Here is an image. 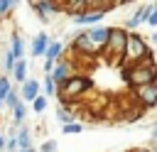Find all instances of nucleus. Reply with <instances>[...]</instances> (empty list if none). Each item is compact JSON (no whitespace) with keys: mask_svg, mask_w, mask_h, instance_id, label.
Returning a JSON list of instances; mask_svg holds the SVG:
<instances>
[{"mask_svg":"<svg viewBox=\"0 0 157 152\" xmlns=\"http://www.w3.org/2000/svg\"><path fill=\"white\" fill-rule=\"evenodd\" d=\"M150 12H152V5H140V7H137V12H135L130 20H125V27H123V29H125V32H135L140 25H145V22H147Z\"/></svg>","mask_w":157,"mask_h":152,"instance_id":"8","label":"nucleus"},{"mask_svg":"<svg viewBox=\"0 0 157 152\" xmlns=\"http://www.w3.org/2000/svg\"><path fill=\"white\" fill-rule=\"evenodd\" d=\"M25 118H27V105H25V103L20 101V103H17L15 108H12V120H15L17 125H20V123H22Z\"/></svg>","mask_w":157,"mask_h":152,"instance_id":"19","label":"nucleus"},{"mask_svg":"<svg viewBox=\"0 0 157 152\" xmlns=\"http://www.w3.org/2000/svg\"><path fill=\"white\" fill-rule=\"evenodd\" d=\"M54 66H56L54 61H44V64H42V69H44V74H47V76H49V74L54 71Z\"/></svg>","mask_w":157,"mask_h":152,"instance_id":"31","label":"nucleus"},{"mask_svg":"<svg viewBox=\"0 0 157 152\" xmlns=\"http://www.w3.org/2000/svg\"><path fill=\"white\" fill-rule=\"evenodd\" d=\"M147 25L150 27H157V10L152 7V12H150V17H147Z\"/></svg>","mask_w":157,"mask_h":152,"instance_id":"30","label":"nucleus"},{"mask_svg":"<svg viewBox=\"0 0 157 152\" xmlns=\"http://www.w3.org/2000/svg\"><path fill=\"white\" fill-rule=\"evenodd\" d=\"M47 105H49V101H47L44 96H37V98L32 101V110H34V113H44Z\"/></svg>","mask_w":157,"mask_h":152,"instance_id":"23","label":"nucleus"},{"mask_svg":"<svg viewBox=\"0 0 157 152\" xmlns=\"http://www.w3.org/2000/svg\"><path fill=\"white\" fill-rule=\"evenodd\" d=\"M147 147H150L152 152H157V142H152V140H150V145H147Z\"/></svg>","mask_w":157,"mask_h":152,"instance_id":"35","label":"nucleus"},{"mask_svg":"<svg viewBox=\"0 0 157 152\" xmlns=\"http://www.w3.org/2000/svg\"><path fill=\"white\" fill-rule=\"evenodd\" d=\"M17 7V2H7V0H0V17L2 15H7V12H12Z\"/></svg>","mask_w":157,"mask_h":152,"instance_id":"27","label":"nucleus"},{"mask_svg":"<svg viewBox=\"0 0 157 152\" xmlns=\"http://www.w3.org/2000/svg\"><path fill=\"white\" fill-rule=\"evenodd\" d=\"M29 7L39 15V20H42V22H49L54 12H61V5H59V2H32Z\"/></svg>","mask_w":157,"mask_h":152,"instance_id":"10","label":"nucleus"},{"mask_svg":"<svg viewBox=\"0 0 157 152\" xmlns=\"http://www.w3.org/2000/svg\"><path fill=\"white\" fill-rule=\"evenodd\" d=\"M130 152H152L150 147H135V150H130Z\"/></svg>","mask_w":157,"mask_h":152,"instance_id":"32","label":"nucleus"},{"mask_svg":"<svg viewBox=\"0 0 157 152\" xmlns=\"http://www.w3.org/2000/svg\"><path fill=\"white\" fill-rule=\"evenodd\" d=\"M81 130H83V125L76 123V120L69 123V125H61V132H64V135H76V132H81Z\"/></svg>","mask_w":157,"mask_h":152,"instance_id":"25","label":"nucleus"},{"mask_svg":"<svg viewBox=\"0 0 157 152\" xmlns=\"http://www.w3.org/2000/svg\"><path fill=\"white\" fill-rule=\"evenodd\" d=\"M5 150V137H2V132H0V152Z\"/></svg>","mask_w":157,"mask_h":152,"instance_id":"34","label":"nucleus"},{"mask_svg":"<svg viewBox=\"0 0 157 152\" xmlns=\"http://www.w3.org/2000/svg\"><path fill=\"white\" fill-rule=\"evenodd\" d=\"M17 103H20V91L10 88V91H7V96H5V105H7L10 110H12V108H15Z\"/></svg>","mask_w":157,"mask_h":152,"instance_id":"22","label":"nucleus"},{"mask_svg":"<svg viewBox=\"0 0 157 152\" xmlns=\"http://www.w3.org/2000/svg\"><path fill=\"white\" fill-rule=\"evenodd\" d=\"M12 78H15V81H17L20 86H22V83L27 81V61H25V59L15 64V69H12Z\"/></svg>","mask_w":157,"mask_h":152,"instance_id":"17","label":"nucleus"},{"mask_svg":"<svg viewBox=\"0 0 157 152\" xmlns=\"http://www.w3.org/2000/svg\"><path fill=\"white\" fill-rule=\"evenodd\" d=\"M61 51H64V44L61 42H52L49 47H47V51H44V61H59V56H61Z\"/></svg>","mask_w":157,"mask_h":152,"instance_id":"16","label":"nucleus"},{"mask_svg":"<svg viewBox=\"0 0 157 152\" xmlns=\"http://www.w3.org/2000/svg\"><path fill=\"white\" fill-rule=\"evenodd\" d=\"M125 47H128V32L123 27H108V42H105L103 51L110 56H123Z\"/></svg>","mask_w":157,"mask_h":152,"instance_id":"4","label":"nucleus"},{"mask_svg":"<svg viewBox=\"0 0 157 152\" xmlns=\"http://www.w3.org/2000/svg\"><path fill=\"white\" fill-rule=\"evenodd\" d=\"M88 37H91V42L103 51V47H105V42H108V27H91V29H88Z\"/></svg>","mask_w":157,"mask_h":152,"instance_id":"13","label":"nucleus"},{"mask_svg":"<svg viewBox=\"0 0 157 152\" xmlns=\"http://www.w3.org/2000/svg\"><path fill=\"white\" fill-rule=\"evenodd\" d=\"M125 81L132 86V88H140V86H147V83H155L157 81V64L155 59H145V61H137L132 66L125 69Z\"/></svg>","mask_w":157,"mask_h":152,"instance_id":"1","label":"nucleus"},{"mask_svg":"<svg viewBox=\"0 0 157 152\" xmlns=\"http://www.w3.org/2000/svg\"><path fill=\"white\" fill-rule=\"evenodd\" d=\"M91 86H93V83H91V78H88L86 74H74L71 78H66V81L56 88V96H59L61 101H74V98H81Z\"/></svg>","mask_w":157,"mask_h":152,"instance_id":"2","label":"nucleus"},{"mask_svg":"<svg viewBox=\"0 0 157 152\" xmlns=\"http://www.w3.org/2000/svg\"><path fill=\"white\" fill-rule=\"evenodd\" d=\"M37 152H59V142L56 140H44Z\"/></svg>","mask_w":157,"mask_h":152,"instance_id":"26","label":"nucleus"},{"mask_svg":"<svg viewBox=\"0 0 157 152\" xmlns=\"http://www.w3.org/2000/svg\"><path fill=\"white\" fill-rule=\"evenodd\" d=\"M49 44H52L49 34H47V32H39V34H34V37H32L29 54H32V56H44V51H47V47H49Z\"/></svg>","mask_w":157,"mask_h":152,"instance_id":"11","label":"nucleus"},{"mask_svg":"<svg viewBox=\"0 0 157 152\" xmlns=\"http://www.w3.org/2000/svg\"><path fill=\"white\" fill-rule=\"evenodd\" d=\"M74 66H76V64H74V61H66V59H59V61H56L54 71L49 74V78L56 83V88H59L66 78H71V76H74Z\"/></svg>","mask_w":157,"mask_h":152,"instance_id":"6","label":"nucleus"},{"mask_svg":"<svg viewBox=\"0 0 157 152\" xmlns=\"http://www.w3.org/2000/svg\"><path fill=\"white\" fill-rule=\"evenodd\" d=\"M74 118H76V115H74V110H71V108H66V105H59V108H56V120H59L61 125L74 123Z\"/></svg>","mask_w":157,"mask_h":152,"instance_id":"18","label":"nucleus"},{"mask_svg":"<svg viewBox=\"0 0 157 152\" xmlns=\"http://www.w3.org/2000/svg\"><path fill=\"white\" fill-rule=\"evenodd\" d=\"M17 152H37L34 147H29V150H17Z\"/></svg>","mask_w":157,"mask_h":152,"instance_id":"37","label":"nucleus"},{"mask_svg":"<svg viewBox=\"0 0 157 152\" xmlns=\"http://www.w3.org/2000/svg\"><path fill=\"white\" fill-rule=\"evenodd\" d=\"M42 91H44L42 96H44V98L49 101L52 96H56V83H54V81H52L49 76H47V78H44V83H42Z\"/></svg>","mask_w":157,"mask_h":152,"instance_id":"20","label":"nucleus"},{"mask_svg":"<svg viewBox=\"0 0 157 152\" xmlns=\"http://www.w3.org/2000/svg\"><path fill=\"white\" fill-rule=\"evenodd\" d=\"M39 88H42V86H39L37 78H27V81L20 86V101H22V103H32L37 96H42Z\"/></svg>","mask_w":157,"mask_h":152,"instance_id":"9","label":"nucleus"},{"mask_svg":"<svg viewBox=\"0 0 157 152\" xmlns=\"http://www.w3.org/2000/svg\"><path fill=\"white\" fill-rule=\"evenodd\" d=\"M10 51H12V56L17 61H22V56H25V42H22L20 34H12L10 37Z\"/></svg>","mask_w":157,"mask_h":152,"instance_id":"14","label":"nucleus"},{"mask_svg":"<svg viewBox=\"0 0 157 152\" xmlns=\"http://www.w3.org/2000/svg\"><path fill=\"white\" fill-rule=\"evenodd\" d=\"M152 7H155V10H157V2H155V5H152Z\"/></svg>","mask_w":157,"mask_h":152,"instance_id":"38","label":"nucleus"},{"mask_svg":"<svg viewBox=\"0 0 157 152\" xmlns=\"http://www.w3.org/2000/svg\"><path fill=\"white\" fill-rule=\"evenodd\" d=\"M71 47L76 49V51H81L83 56H93V54H98L101 49L91 42V37H88V29L86 32H78L76 37H74V42H71Z\"/></svg>","mask_w":157,"mask_h":152,"instance_id":"7","label":"nucleus"},{"mask_svg":"<svg viewBox=\"0 0 157 152\" xmlns=\"http://www.w3.org/2000/svg\"><path fill=\"white\" fill-rule=\"evenodd\" d=\"M142 118V110H135V113H130V115H125V123H137Z\"/></svg>","mask_w":157,"mask_h":152,"instance_id":"28","label":"nucleus"},{"mask_svg":"<svg viewBox=\"0 0 157 152\" xmlns=\"http://www.w3.org/2000/svg\"><path fill=\"white\" fill-rule=\"evenodd\" d=\"M152 56V51H150V44L137 34V32H128V47H125V54H123V59L132 66V64H137V61H145V59H150Z\"/></svg>","mask_w":157,"mask_h":152,"instance_id":"3","label":"nucleus"},{"mask_svg":"<svg viewBox=\"0 0 157 152\" xmlns=\"http://www.w3.org/2000/svg\"><path fill=\"white\" fill-rule=\"evenodd\" d=\"M15 140H17V150H29V147H32L29 127H27V125H22V127H20V132L15 135Z\"/></svg>","mask_w":157,"mask_h":152,"instance_id":"15","label":"nucleus"},{"mask_svg":"<svg viewBox=\"0 0 157 152\" xmlns=\"http://www.w3.org/2000/svg\"><path fill=\"white\" fill-rule=\"evenodd\" d=\"M150 42H152V44H157V32H152V37H150Z\"/></svg>","mask_w":157,"mask_h":152,"instance_id":"36","label":"nucleus"},{"mask_svg":"<svg viewBox=\"0 0 157 152\" xmlns=\"http://www.w3.org/2000/svg\"><path fill=\"white\" fill-rule=\"evenodd\" d=\"M10 88H12V86H10V76H0V110H2V105H5V96H7Z\"/></svg>","mask_w":157,"mask_h":152,"instance_id":"21","label":"nucleus"},{"mask_svg":"<svg viewBox=\"0 0 157 152\" xmlns=\"http://www.w3.org/2000/svg\"><path fill=\"white\" fill-rule=\"evenodd\" d=\"M5 150L15 152V150H17V140H15V137H5Z\"/></svg>","mask_w":157,"mask_h":152,"instance_id":"29","label":"nucleus"},{"mask_svg":"<svg viewBox=\"0 0 157 152\" xmlns=\"http://www.w3.org/2000/svg\"><path fill=\"white\" fill-rule=\"evenodd\" d=\"M59 5H61V12H69V17H76L91 7L88 0H69V2H59Z\"/></svg>","mask_w":157,"mask_h":152,"instance_id":"12","label":"nucleus"},{"mask_svg":"<svg viewBox=\"0 0 157 152\" xmlns=\"http://www.w3.org/2000/svg\"><path fill=\"white\" fill-rule=\"evenodd\" d=\"M15 64H17V59H15V56H12V51L7 49V51H5V59H2V66H5V71H7V74H12Z\"/></svg>","mask_w":157,"mask_h":152,"instance_id":"24","label":"nucleus"},{"mask_svg":"<svg viewBox=\"0 0 157 152\" xmlns=\"http://www.w3.org/2000/svg\"><path fill=\"white\" fill-rule=\"evenodd\" d=\"M152 142H157V125L152 127Z\"/></svg>","mask_w":157,"mask_h":152,"instance_id":"33","label":"nucleus"},{"mask_svg":"<svg viewBox=\"0 0 157 152\" xmlns=\"http://www.w3.org/2000/svg\"><path fill=\"white\" fill-rule=\"evenodd\" d=\"M132 91H135V98H137L140 108H155L157 105V81L147 83V86H140V88H132Z\"/></svg>","mask_w":157,"mask_h":152,"instance_id":"5","label":"nucleus"}]
</instances>
